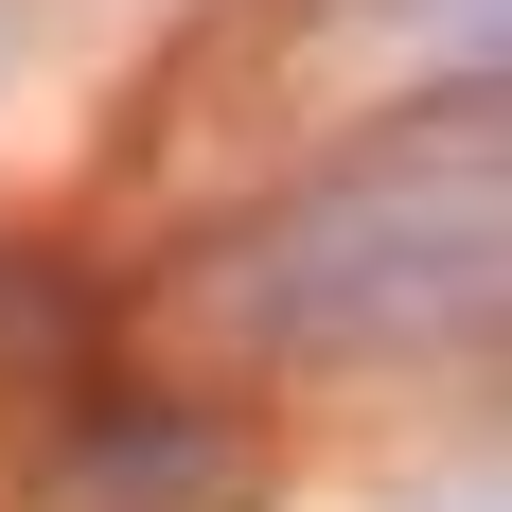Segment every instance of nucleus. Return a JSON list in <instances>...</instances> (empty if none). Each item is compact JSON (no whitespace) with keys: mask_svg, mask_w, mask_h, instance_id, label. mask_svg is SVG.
I'll list each match as a JSON object with an SVG mask.
<instances>
[{"mask_svg":"<svg viewBox=\"0 0 512 512\" xmlns=\"http://www.w3.org/2000/svg\"><path fill=\"white\" fill-rule=\"evenodd\" d=\"M71 495H89V512H248V495H265V460L230 442V424L142 407V389H124V407L71 424Z\"/></svg>","mask_w":512,"mask_h":512,"instance_id":"f03ea898","label":"nucleus"},{"mask_svg":"<svg viewBox=\"0 0 512 512\" xmlns=\"http://www.w3.org/2000/svg\"><path fill=\"white\" fill-rule=\"evenodd\" d=\"M177 318H212L230 354H283V371L477 354L495 336V106H442L336 177L212 212L177 248Z\"/></svg>","mask_w":512,"mask_h":512,"instance_id":"f257e3e1","label":"nucleus"}]
</instances>
